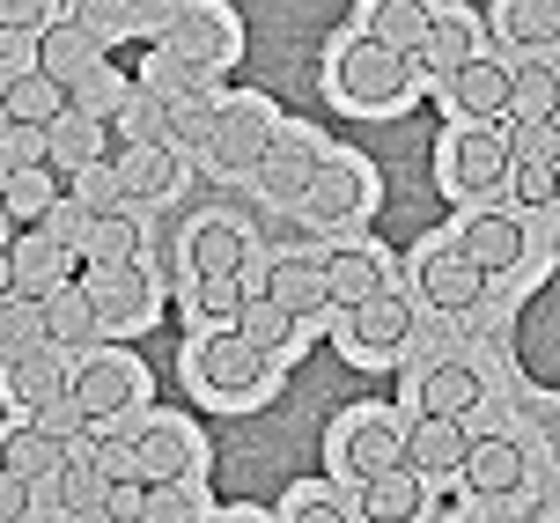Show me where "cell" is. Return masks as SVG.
I'll return each mask as SVG.
<instances>
[{"mask_svg": "<svg viewBox=\"0 0 560 523\" xmlns=\"http://www.w3.org/2000/svg\"><path fill=\"white\" fill-rule=\"evenodd\" d=\"M332 82H339V96H347V104H362V111H398L406 96H413V59L392 53V45H376V37H354V45L339 53Z\"/></svg>", "mask_w": 560, "mask_h": 523, "instance_id": "1", "label": "cell"}, {"mask_svg": "<svg viewBox=\"0 0 560 523\" xmlns=\"http://www.w3.org/2000/svg\"><path fill=\"white\" fill-rule=\"evenodd\" d=\"M163 45H170L177 59H185L192 74H222L229 59H236V23H229V15L214 8V0H185Z\"/></svg>", "mask_w": 560, "mask_h": 523, "instance_id": "2", "label": "cell"}, {"mask_svg": "<svg viewBox=\"0 0 560 523\" xmlns=\"http://www.w3.org/2000/svg\"><path fill=\"white\" fill-rule=\"evenodd\" d=\"M192 384L214 391V398H252L266 384V355H252L236 332H207L192 347Z\"/></svg>", "mask_w": 560, "mask_h": 523, "instance_id": "3", "label": "cell"}, {"mask_svg": "<svg viewBox=\"0 0 560 523\" xmlns=\"http://www.w3.org/2000/svg\"><path fill=\"white\" fill-rule=\"evenodd\" d=\"M67 398H74L89 414V428H96V420L126 414L140 398V369L126 355H82V369H67Z\"/></svg>", "mask_w": 560, "mask_h": 523, "instance_id": "4", "label": "cell"}, {"mask_svg": "<svg viewBox=\"0 0 560 523\" xmlns=\"http://www.w3.org/2000/svg\"><path fill=\"white\" fill-rule=\"evenodd\" d=\"M273 133H280V118L258 96H244V104H229V111H214V133H207V155L222 170H258V155L273 148Z\"/></svg>", "mask_w": 560, "mask_h": 523, "instance_id": "5", "label": "cell"}, {"mask_svg": "<svg viewBox=\"0 0 560 523\" xmlns=\"http://www.w3.org/2000/svg\"><path fill=\"white\" fill-rule=\"evenodd\" d=\"M82 295L96 303V325H148V310H155V280L133 266H82Z\"/></svg>", "mask_w": 560, "mask_h": 523, "instance_id": "6", "label": "cell"}, {"mask_svg": "<svg viewBox=\"0 0 560 523\" xmlns=\"http://www.w3.org/2000/svg\"><path fill=\"white\" fill-rule=\"evenodd\" d=\"M133 472L148 487H170V479H192L199 472V435L185 420H148L133 435Z\"/></svg>", "mask_w": 560, "mask_h": 523, "instance_id": "7", "label": "cell"}, {"mask_svg": "<svg viewBox=\"0 0 560 523\" xmlns=\"http://www.w3.org/2000/svg\"><path fill=\"white\" fill-rule=\"evenodd\" d=\"M96 59H104V45H96V30H82L74 15H52V23L37 30V67H45L59 89L82 96V82L96 74Z\"/></svg>", "mask_w": 560, "mask_h": 523, "instance_id": "8", "label": "cell"}, {"mask_svg": "<svg viewBox=\"0 0 560 523\" xmlns=\"http://www.w3.org/2000/svg\"><path fill=\"white\" fill-rule=\"evenodd\" d=\"M8 266H15V295H52L59 280H74V251L67 244H52L45 229H15L8 236Z\"/></svg>", "mask_w": 560, "mask_h": 523, "instance_id": "9", "label": "cell"}, {"mask_svg": "<svg viewBox=\"0 0 560 523\" xmlns=\"http://www.w3.org/2000/svg\"><path fill=\"white\" fill-rule=\"evenodd\" d=\"M472 435L457 428V414H420L406 435H398V465L406 472H457L465 465Z\"/></svg>", "mask_w": 560, "mask_h": 523, "instance_id": "10", "label": "cell"}, {"mask_svg": "<svg viewBox=\"0 0 560 523\" xmlns=\"http://www.w3.org/2000/svg\"><path fill=\"white\" fill-rule=\"evenodd\" d=\"M524 244H532V229L524 221H509V214H472L465 229H457V258L465 266H479V274H509L516 258H524Z\"/></svg>", "mask_w": 560, "mask_h": 523, "instance_id": "11", "label": "cell"}, {"mask_svg": "<svg viewBox=\"0 0 560 523\" xmlns=\"http://www.w3.org/2000/svg\"><path fill=\"white\" fill-rule=\"evenodd\" d=\"M118 185H126V207L133 199H170L185 185V170H177V148L170 140H148V148H118Z\"/></svg>", "mask_w": 560, "mask_h": 523, "instance_id": "12", "label": "cell"}, {"mask_svg": "<svg viewBox=\"0 0 560 523\" xmlns=\"http://www.w3.org/2000/svg\"><path fill=\"white\" fill-rule=\"evenodd\" d=\"M362 199H369L362 170L339 163V155H317V170H310V185H303L310 214H317V221H354V214H362Z\"/></svg>", "mask_w": 560, "mask_h": 523, "instance_id": "13", "label": "cell"}, {"mask_svg": "<svg viewBox=\"0 0 560 523\" xmlns=\"http://www.w3.org/2000/svg\"><path fill=\"white\" fill-rule=\"evenodd\" d=\"M104 148H112V133H104L96 111H59L45 126V163L52 170H89V163H104Z\"/></svg>", "mask_w": 560, "mask_h": 523, "instance_id": "14", "label": "cell"}, {"mask_svg": "<svg viewBox=\"0 0 560 523\" xmlns=\"http://www.w3.org/2000/svg\"><path fill=\"white\" fill-rule=\"evenodd\" d=\"M67 193V170H52V163H30V170H15L8 177V193H0V214H8V236L15 229H37V221L52 214V199Z\"/></svg>", "mask_w": 560, "mask_h": 523, "instance_id": "15", "label": "cell"}, {"mask_svg": "<svg viewBox=\"0 0 560 523\" xmlns=\"http://www.w3.org/2000/svg\"><path fill=\"white\" fill-rule=\"evenodd\" d=\"M67 457H74V450H67V435L37 428V420L0 435V465L15 472V479H30V487H37V479H59V465H67Z\"/></svg>", "mask_w": 560, "mask_h": 523, "instance_id": "16", "label": "cell"}, {"mask_svg": "<svg viewBox=\"0 0 560 523\" xmlns=\"http://www.w3.org/2000/svg\"><path fill=\"white\" fill-rule=\"evenodd\" d=\"M0 111H8V118H23V126H52L59 111H74V89H59L45 67H23V74H8V82H0Z\"/></svg>", "mask_w": 560, "mask_h": 523, "instance_id": "17", "label": "cell"}, {"mask_svg": "<svg viewBox=\"0 0 560 523\" xmlns=\"http://www.w3.org/2000/svg\"><path fill=\"white\" fill-rule=\"evenodd\" d=\"M465 479H472V495H487V501H502V495H516L524 487V450L509 435H487V442H472L465 450Z\"/></svg>", "mask_w": 560, "mask_h": 523, "instance_id": "18", "label": "cell"}, {"mask_svg": "<svg viewBox=\"0 0 560 523\" xmlns=\"http://www.w3.org/2000/svg\"><path fill=\"white\" fill-rule=\"evenodd\" d=\"M37 310H45V339L52 347H96V303L82 295V280H59L52 295H37Z\"/></svg>", "mask_w": 560, "mask_h": 523, "instance_id": "19", "label": "cell"}, {"mask_svg": "<svg viewBox=\"0 0 560 523\" xmlns=\"http://www.w3.org/2000/svg\"><path fill=\"white\" fill-rule=\"evenodd\" d=\"M450 185L457 193H494V185H509V148L494 133H457V148H450Z\"/></svg>", "mask_w": 560, "mask_h": 523, "instance_id": "20", "label": "cell"}, {"mask_svg": "<svg viewBox=\"0 0 560 523\" xmlns=\"http://www.w3.org/2000/svg\"><path fill=\"white\" fill-rule=\"evenodd\" d=\"M479 266H465V258H457V251H428V258H420V295H428V303L443 310H472L479 303Z\"/></svg>", "mask_w": 560, "mask_h": 523, "instance_id": "21", "label": "cell"}, {"mask_svg": "<svg viewBox=\"0 0 560 523\" xmlns=\"http://www.w3.org/2000/svg\"><path fill=\"white\" fill-rule=\"evenodd\" d=\"M258 295H273V303H280V310H295V317H317V310H332V295H325V266H310V258H280V266H266Z\"/></svg>", "mask_w": 560, "mask_h": 523, "instance_id": "22", "label": "cell"}, {"mask_svg": "<svg viewBox=\"0 0 560 523\" xmlns=\"http://www.w3.org/2000/svg\"><path fill=\"white\" fill-rule=\"evenodd\" d=\"M406 332H413V310H406V295L376 288L369 303H354V355H392Z\"/></svg>", "mask_w": 560, "mask_h": 523, "instance_id": "23", "label": "cell"}, {"mask_svg": "<svg viewBox=\"0 0 560 523\" xmlns=\"http://www.w3.org/2000/svg\"><path fill=\"white\" fill-rule=\"evenodd\" d=\"M465 59H479V30H472V15H457V8H450V15H435V23H428L413 67H428V74H443V82H450Z\"/></svg>", "mask_w": 560, "mask_h": 523, "instance_id": "24", "label": "cell"}, {"mask_svg": "<svg viewBox=\"0 0 560 523\" xmlns=\"http://www.w3.org/2000/svg\"><path fill=\"white\" fill-rule=\"evenodd\" d=\"M450 104L465 111V118H494V111H509V67L502 59H465V67L450 74Z\"/></svg>", "mask_w": 560, "mask_h": 523, "instance_id": "25", "label": "cell"}, {"mask_svg": "<svg viewBox=\"0 0 560 523\" xmlns=\"http://www.w3.org/2000/svg\"><path fill=\"white\" fill-rule=\"evenodd\" d=\"M310 170H317V148L295 133H273V148L258 155V185H266V199H303Z\"/></svg>", "mask_w": 560, "mask_h": 523, "instance_id": "26", "label": "cell"}, {"mask_svg": "<svg viewBox=\"0 0 560 523\" xmlns=\"http://www.w3.org/2000/svg\"><path fill=\"white\" fill-rule=\"evenodd\" d=\"M236 339H244V347H252V355H288V339H295V310H280L273 295H244V310H236Z\"/></svg>", "mask_w": 560, "mask_h": 523, "instance_id": "27", "label": "cell"}, {"mask_svg": "<svg viewBox=\"0 0 560 523\" xmlns=\"http://www.w3.org/2000/svg\"><path fill=\"white\" fill-rule=\"evenodd\" d=\"M362 516L369 523H413L420 516V472L392 465V472H376V479H362Z\"/></svg>", "mask_w": 560, "mask_h": 523, "instance_id": "28", "label": "cell"}, {"mask_svg": "<svg viewBox=\"0 0 560 523\" xmlns=\"http://www.w3.org/2000/svg\"><path fill=\"white\" fill-rule=\"evenodd\" d=\"M339 457H347V472H354V479H376V472L398 465V428L384 414L354 420V428H347V442H339Z\"/></svg>", "mask_w": 560, "mask_h": 523, "instance_id": "29", "label": "cell"}, {"mask_svg": "<svg viewBox=\"0 0 560 523\" xmlns=\"http://www.w3.org/2000/svg\"><path fill=\"white\" fill-rule=\"evenodd\" d=\"M428 0H369V37L376 45H392V53H406L413 59L420 53V37H428Z\"/></svg>", "mask_w": 560, "mask_h": 523, "instance_id": "30", "label": "cell"}, {"mask_svg": "<svg viewBox=\"0 0 560 523\" xmlns=\"http://www.w3.org/2000/svg\"><path fill=\"white\" fill-rule=\"evenodd\" d=\"M140 258V221L118 207V214H89L82 229V266H133Z\"/></svg>", "mask_w": 560, "mask_h": 523, "instance_id": "31", "label": "cell"}, {"mask_svg": "<svg viewBox=\"0 0 560 523\" xmlns=\"http://www.w3.org/2000/svg\"><path fill=\"white\" fill-rule=\"evenodd\" d=\"M45 347H52L45 339V310L30 303V295H0V369L45 355Z\"/></svg>", "mask_w": 560, "mask_h": 523, "instance_id": "32", "label": "cell"}, {"mask_svg": "<svg viewBox=\"0 0 560 523\" xmlns=\"http://www.w3.org/2000/svg\"><path fill=\"white\" fill-rule=\"evenodd\" d=\"M509 118H560V67L546 59L509 67Z\"/></svg>", "mask_w": 560, "mask_h": 523, "instance_id": "33", "label": "cell"}, {"mask_svg": "<svg viewBox=\"0 0 560 523\" xmlns=\"http://www.w3.org/2000/svg\"><path fill=\"white\" fill-rule=\"evenodd\" d=\"M8 391H15V406H23V414H45V406L67 398V369H59V355L45 347V355H30V361L8 369Z\"/></svg>", "mask_w": 560, "mask_h": 523, "instance_id": "34", "label": "cell"}, {"mask_svg": "<svg viewBox=\"0 0 560 523\" xmlns=\"http://www.w3.org/2000/svg\"><path fill=\"white\" fill-rule=\"evenodd\" d=\"M376 288H384V266H376L369 251H332V258H325V295H332L339 310L369 303Z\"/></svg>", "mask_w": 560, "mask_h": 523, "instance_id": "35", "label": "cell"}, {"mask_svg": "<svg viewBox=\"0 0 560 523\" xmlns=\"http://www.w3.org/2000/svg\"><path fill=\"white\" fill-rule=\"evenodd\" d=\"M494 30H502L509 45H553L560 0H494Z\"/></svg>", "mask_w": 560, "mask_h": 523, "instance_id": "36", "label": "cell"}, {"mask_svg": "<svg viewBox=\"0 0 560 523\" xmlns=\"http://www.w3.org/2000/svg\"><path fill=\"white\" fill-rule=\"evenodd\" d=\"M192 274H244V229L236 221H199L192 229Z\"/></svg>", "mask_w": 560, "mask_h": 523, "instance_id": "37", "label": "cell"}, {"mask_svg": "<svg viewBox=\"0 0 560 523\" xmlns=\"http://www.w3.org/2000/svg\"><path fill=\"white\" fill-rule=\"evenodd\" d=\"M472 398H479V376L465 361H443V369L420 376V414H465Z\"/></svg>", "mask_w": 560, "mask_h": 523, "instance_id": "38", "label": "cell"}, {"mask_svg": "<svg viewBox=\"0 0 560 523\" xmlns=\"http://www.w3.org/2000/svg\"><path fill=\"white\" fill-rule=\"evenodd\" d=\"M502 148H509V170H516V163H546V170H560V118H516Z\"/></svg>", "mask_w": 560, "mask_h": 523, "instance_id": "39", "label": "cell"}, {"mask_svg": "<svg viewBox=\"0 0 560 523\" xmlns=\"http://www.w3.org/2000/svg\"><path fill=\"white\" fill-rule=\"evenodd\" d=\"M192 310H199V325H207V332H229V325H236V310H244V280H236V274H199Z\"/></svg>", "mask_w": 560, "mask_h": 523, "instance_id": "40", "label": "cell"}, {"mask_svg": "<svg viewBox=\"0 0 560 523\" xmlns=\"http://www.w3.org/2000/svg\"><path fill=\"white\" fill-rule=\"evenodd\" d=\"M52 487H59V501H67L74 516H104V495H112V479H104V472L89 465V457H67Z\"/></svg>", "mask_w": 560, "mask_h": 523, "instance_id": "41", "label": "cell"}, {"mask_svg": "<svg viewBox=\"0 0 560 523\" xmlns=\"http://www.w3.org/2000/svg\"><path fill=\"white\" fill-rule=\"evenodd\" d=\"M67 199H82L89 214H118L126 207V185H118L112 163H89V170H67Z\"/></svg>", "mask_w": 560, "mask_h": 523, "instance_id": "42", "label": "cell"}, {"mask_svg": "<svg viewBox=\"0 0 560 523\" xmlns=\"http://www.w3.org/2000/svg\"><path fill=\"white\" fill-rule=\"evenodd\" d=\"M118 118H126V148H148V140L170 133V104H163V96H148V89H133Z\"/></svg>", "mask_w": 560, "mask_h": 523, "instance_id": "43", "label": "cell"}, {"mask_svg": "<svg viewBox=\"0 0 560 523\" xmlns=\"http://www.w3.org/2000/svg\"><path fill=\"white\" fill-rule=\"evenodd\" d=\"M74 23L96 30V45H112V37H133V0H74Z\"/></svg>", "mask_w": 560, "mask_h": 523, "instance_id": "44", "label": "cell"}, {"mask_svg": "<svg viewBox=\"0 0 560 523\" xmlns=\"http://www.w3.org/2000/svg\"><path fill=\"white\" fill-rule=\"evenodd\" d=\"M207 133H214V104H185V111H170V148H207Z\"/></svg>", "mask_w": 560, "mask_h": 523, "instance_id": "45", "label": "cell"}, {"mask_svg": "<svg viewBox=\"0 0 560 523\" xmlns=\"http://www.w3.org/2000/svg\"><path fill=\"white\" fill-rule=\"evenodd\" d=\"M140 523H192V495H185V479L148 487V509H140Z\"/></svg>", "mask_w": 560, "mask_h": 523, "instance_id": "46", "label": "cell"}, {"mask_svg": "<svg viewBox=\"0 0 560 523\" xmlns=\"http://www.w3.org/2000/svg\"><path fill=\"white\" fill-rule=\"evenodd\" d=\"M0 155H8L15 170L45 163V126H23V118H8V133H0Z\"/></svg>", "mask_w": 560, "mask_h": 523, "instance_id": "47", "label": "cell"}, {"mask_svg": "<svg viewBox=\"0 0 560 523\" xmlns=\"http://www.w3.org/2000/svg\"><path fill=\"white\" fill-rule=\"evenodd\" d=\"M516 199H532V207H553V199H560V170H546V163H516Z\"/></svg>", "mask_w": 560, "mask_h": 523, "instance_id": "48", "label": "cell"}, {"mask_svg": "<svg viewBox=\"0 0 560 523\" xmlns=\"http://www.w3.org/2000/svg\"><path fill=\"white\" fill-rule=\"evenodd\" d=\"M140 509H148V479H112L104 516H112V523H140Z\"/></svg>", "mask_w": 560, "mask_h": 523, "instance_id": "49", "label": "cell"}, {"mask_svg": "<svg viewBox=\"0 0 560 523\" xmlns=\"http://www.w3.org/2000/svg\"><path fill=\"white\" fill-rule=\"evenodd\" d=\"M185 0H133V37H170Z\"/></svg>", "mask_w": 560, "mask_h": 523, "instance_id": "50", "label": "cell"}, {"mask_svg": "<svg viewBox=\"0 0 560 523\" xmlns=\"http://www.w3.org/2000/svg\"><path fill=\"white\" fill-rule=\"evenodd\" d=\"M45 23H52V0H0V30H30L37 37Z\"/></svg>", "mask_w": 560, "mask_h": 523, "instance_id": "51", "label": "cell"}, {"mask_svg": "<svg viewBox=\"0 0 560 523\" xmlns=\"http://www.w3.org/2000/svg\"><path fill=\"white\" fill-rule=\"evenodd\" d=\"M23 509H30V479H15L0 465V523H23Z\"/></svg>", "mask_w": 560, "mask_h": 523, "instance_id": "52", "label": "cell"}, {"mask_svg": "<svg viewBox=\"0 0 560 523\" xmlns=\"http://www.w3.org/2000/svg\"><path fill=\"white\" fill-rule=\"evenodd\" d=\"M30 53H37V37H30V30H0V67H8V74H23Z\"/></svg>", "mask_w": 560, "mask_h": 523, "instance_id": "53", "label": "cell"}, {"mask_svg": "<svg viewBox=\"0 0 560 523\" xmlns=\"http://www.w3.org/2000/svg\"><path fill=\"white\" fill-rule=\"evenodd\" d=\"M288 523H347V509H339V501H317V495H310V501H295V516H288Z\"/></svg>", "mask_w": 560, "mask_h": 523, "instance_id": "54", "label": "cell"}, {"mask_svg": "<svg viewBox=\"0 0 560 523\" xmlns=\"http://www.w3.org/2000/svg\"><path fill=\"white\" fill-rule=\"evenodd\" d=\"M0 295H15V266H8V244H0Z\"/></svg>", "mask_w": 560, "mask_h": 523, "instance_id": "55", "label": "cell"}, {"mask_svg": "<svg viewBox=\"0 0 560 523\" xmlns=\"http://www.w3.org/2000/svg\"><path fill=\"white\" fill-rule=\"evenodd\" d=\"M8 177H15V163H8V155H0V193H8Z\"/></svg>", "mask_w": 560, "mask_h": 523, "instance_id": "56", "label": "cell"}, {"mask_svg": "<svg viewBox=\"0 0 560 523\" xmlns=\"http://www.w3.org/2000/svg\"><path fill=\"white\" fill-rule=\"evenodd\" d=\"M0 244H8V214H0Z\"/></svg>", "mask_w": 560, "mask_h": 523, "instance_id": "57", "label": "cell"}, {"mask_svg": "<svg viewBox=\"0 0 560 523\" xmlns=\"http://www.w3.org/2000/svg\"><path fill=\"white\" fill-rule=\"evenodd\" d=\"M229 523H258V516H229Z\"/></svg>", "mask_w": 560, "mask_h": 523, "instance_id": "58", "label": "cell"}, {"mask_svg": "<svg viewBox=\"0 0 560 523\" xmlns=\"http://www.w3.org/2000/svg\"><path fill=\"white\" fill-rule=\"evenodd\" d=\"M0 133H8V111H0Z\"/></svg>", "mask_w": 560, "mask_h": 523, "instance_id": "59", "label": "cell"}, {"mask_svg": "<svg viewBox=\"0 0 560 523\" xmlns=\"http://www.w3.org/2000/svg\"><path fill=\"white\" fill-rule=\"evenodd\" d=\"M553 53H560V30H553Z\"/></svg>", "mask_w": 560, "mask_h": 523, "instance_id": "60", "label": "cell"}, {"mask_svg": "<svg viewBox=\"0 0 560 523\" xmlns=\"http://www.w3.org/2000/svg\"><path fill=\"white\" fill-rule=\"evenodd\" d=\"M192 523H199V516H192Z\"/></svg>", "mask_w": 560, "mask_h": 523, "instance_id": "61", "label": "cell"}]
</instances>
